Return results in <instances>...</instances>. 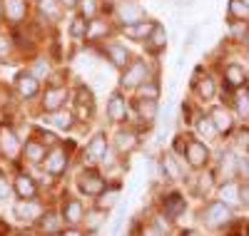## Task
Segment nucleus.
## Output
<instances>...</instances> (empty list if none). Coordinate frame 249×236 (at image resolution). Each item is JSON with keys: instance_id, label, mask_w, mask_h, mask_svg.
Returning a JSON list of instances; mask_svg holds the SVG:
<instances>
[{"instance_id": "nucleus-13", "label": "nucleus", "mask_w": 249, "mask_h": 236, "mask_svg": "<svg viewBox=\"0 0 249 236\" xmlns=\"http://www.w3.org/2000/svg\"><path fill=\"white\" fill-rule=\"evenodd\" d=\"M60 217H62V221L70 224V226H77L80 221H85V209H82L80 199H65Z\"/></svg>"}, {"instance_id": "nucleus-41", "label": "nucleus", "mask_w": 249, "mask_h": 236, "mask_svg": "<svg viewBox=\"0 0 249 236\" xmlns=\"http://www.w3.org/2000/svg\"><path fill=\"white\" fill-rule=\"evenodd\" d=\"M48 72H50V67H48V62H43V60H37V62H35V67H33V75H35L37 80H43V77H48Z\"/></svg>"}, {"instance_id": "nucleus-6", "label": "nucleus", "mask_w": 249, "mask_h": 236, "mask_svg": "<svg viewBox=\"0 0 249 236\" xmlns=\"http://www.w3.org/2000/svg\"><path fill=\"white\" fill-rule=\"evenodd\" d=\"M184 159L192 169H202L207 162H210V149H207L204 142L199 139H190L187 137V147H184Z\"/></svg>"}, {"instance_id": "nucleus-53", "label": "nucleus", "mask_w": 249, "mask_h": 236, "mask_svg": "<svg viewBox=\"0 0 249 236\" xmlns=\"http://www.w3.org/2000/svg\"><path fill=\"white\" fill-rule=\"evenodd\" d=\"M37 3H40V0H37Z\"/></svg>"}, {"instance_id": "nucleus-42", "label": "nucleus", "mask_w": 249, "mask_h": 236, "mask_svg": "<svg viewBox=\"0 0 249 236\" xmlns=\"http://www.w3.org/2000/svg\"><path fill=\"white\" fill-rule=\"evenodd\" d=\"M199 30H202V25H195L190 33H187V40H184V50H190L195 42H197V37H199Z\"/></svg>"}, {"instance_id": "nucleus-49", "label": "nucleus", "mask_w": 249, "mask_h": 236, "mask_svg": "<svg viewBox=\"0 0 249 236\" xmlns=\"http://www.w3.org/2000/svg\"><path fill=\"white\" fill-rule=\"evenodd\" d=\"M60 236H80V231H77L75 226H70L68 231H60Z\"/></svg>"}, {"instance_id": "nucleus-17", "label": "nucleus", "mask_w": 249, "mask_h": 236, "mask_svg": "<svg viewBox=\"0 0 249 236\" xmlns=\"http://www.w3.org/2000/svg\"><path fill=\"white\" fill-rule=\"evenodd\" d=\"M107 117L112 122H117V124L127 119V102H124L122 92H112V97L107 102Z\"/></svg>"}, {"instance_id": "nucleus-26", "label": "nucleus", "mask_w": 249, "mask_h": 236, "mask_svg": "<svg viewBox=\"0 0 249 236\" xmlns=\"http://www.w3.org/2000/svg\"><path fill=\"white\" fill-rule=\"evenodd\" d=\"M23 154H25V159L28 162H33V164H37V162H45V144L43 142H25V147H23Z\"/></svg>"}, {"instance_id": "nucleus-35", "label": "nucleus", "mask_w": 249, "mask_h": 236, "mask_svg": "<svg viewBox=\"0 0 249 236\" xmlns=\"http://www.w3.org/2000/svg\"><path fill=\"white\" fill-rule=\"evenodd\" d=\"M230 17L239 20V23H247L249 20V3L247 0H230Z\"/></svg>"}, {"instance_id": "nucleus-9", "label": "nucleus", "mask_w": 249, "mask_h": 236, "mask_svg": "<svg viewBox=\"0 0 249 236\" xmlns=\"http://www.w3.org/2000/svg\"><path fill=\"white\" fill-rule=\"evenodd\" d=\"M105 57H107L110 65L117 67V70H124L130 65V60H132L130 50L124 45H120V42H110V45H105Z\"/></svg>"}, {"instance_id": "nucleus-11", "label": "nucleus", "mask_w": 249, "mask_h": 236, "mask_svg": "<svg viewBox=\"0 0 249 236\" xmlns=\"http://www.w3.org/2000/svg\"><path fill=\"white\" fill-rule=\"evenodd\" d=\"M0 10H3V17L8 23H23L28 15V0H3Z\"/></svg>"}, {"instance_id": "nucleus-27", "label": "nucleus", "mask_w": 249, "mask_h": 236, "mask_svg": "<svg viewBox=\"0 0 249 236\" xmlns=\"http://www.w3.org/2000/svg\"><path fill=\"white\" fill-rule=\"evenodd\" d=\"M184 209H187V202H184L182 194H170L164 199V214H167L170 219H177Z\"/></svg>"}, {"instance_id": "nucleus-46", "label": "nucleus", "mask_w": 249, "mask_h": 236, "mask_svg": "<svg viewBox=\"0 0 249 236\" xmlns=\"http://www.w3.org/2000/svg\"><path fill=\"white\" fill-rule=\"evenodd\" d=\"M8 194H10V184H8L3 177H0V199H5Z\"/></svg>"}, {"instance_id": "nucleus-7", "label": "nucleus", "mask_w": 249, "mask_h": 236, "mask_svg": "<svg viewBox=\"0 0 249 236\" xmlns=\"http://www.w3.org/2000/svg\"><path fill=\"white\" fill-rule=\"evenodd\" d=\"M68 152L62 147H53L50 152L45 154V171L48 174H53V177H60V174H65V169H68Z\"/></svg>"}, {"instance_id": "nucleus-40", "label": "nucleus", "mask_w": 249, "mask_h": 236, "mask_svg": "<svg viewBox=\"0 0 249 236\" xmlns=\"http://www.w3.org/2000/svg\"><path fill=\"white\" fill-rule=\"evenodd\" d=\"M105 214H107V211H102V209H95V211H90V214H88V219H85L88 229H90V231H95V229L102 224V219H105Z\"/></svg>"}, {"instance_id": "nucleus-38", "label": "nucleus", "mask_w": 249, "mask_h": 236, "mask_svg": "<svg viewBox=\"0 0 249 236\" xmlns=\"http://www.w3.org/2000/svg\"><path fill=\"white\" fill-rule=\"evenodd\" d=\"M234 110L242 122H249V92H239L234 97Z\"/></svg>"}, {"instance_id": "nucleus-19", "label": "nucleus", "mask_w": 249, "mask_h": 236, "mask_svg": "<svg viewBox=\"0 0 249 236\" xmlns=\"http://www.w3.org/2000/svg\"><path fill=\"white\" fill-rule=\"evenodd\" d=\"M144 48H147V52H152V55H157L160 50L167 48V33H164V28H162L160 23L152 28L150 37L144 40Z\"/></svg>"}, {"instance_id": "nucleus-14", "label": "nucleus", "mask_w": 249, "mask_h": 236, "mask_svg": "<svg viewBox=\"0 0 249 236\" xmlns=\"http://www.w3.org/2000/svg\"><path fill=\"white\" fill-rule=\"evenodd\" d=\"M65 100H68V87H48L45 95H43L45 112H57V110H62Z\"/></svg>"}, {"instance_id": "nucleus-44", "label": "nucleus", "mask_w": 249, "mask_h": 236, "mask_svg": "<svg viewBox=\"0 0 249 236\" xmlns=\"http://www.w3.org/2000/svg\"><path fill=\"white\" fill-rule=\"evenodd\" d=\"M10 50H13V42H10V37H8V35H0V57H5Z\"/></svg>"}, {"instance_id": "nucleus-24", "label": "nucleus", "mask_w": 249, "mask_h": 236, "mask_svg": "<svg viewBox=\"0 0 249 236\" xmlns=\"http://www.w3.org/2000/svg\"><path fill=\"white\" fill-rule=\"evenodd\" d=\"M195 92H197L199 100H214L217 84H214V80H212L210 75H207V77H197V80H195Z\"/></svg>"}, {"instance_id": "nucleus-4", "label": "nucleus", "mask_w": 249, "mask_h": 236, "mask_svg": "<svg viewBox=\"0 0 249 236\" xmlns=\"http://www.w3.org/2000/svg\"><path fill=\"white\" fill-rule=\"evenodd\" d=\"M115 10H117V20H120V25H122V28L147 20V17H144V8L137 3V0H120Z\"/></svg>"}, {"instance_id": "nucleus-3", "label": "nucleus", "mask_w": 249, "mask_h": 236, "mask_svg": "<svg viewBox=\"0 0 249 236\" xmlns=\"http://www.w3.org/2000/svg\"><path fill=\"white\" fill-rule=\"evenodd\" d=\"M202 221L210 226V229H222L224 224L232 221V209L227 206V204H222V202H212V204L204 206Z\"/></svg>"}, {"instance_id": "nucleus-28", "label": "nucleus", "mask_w": 249, "mask_h": 236, "mask_svg": "<svg viewBox=\"0 0 249 236\" xmlns=\"http://www.w3.org/2000/svg\"><path fill=\"white\" fill-rule=\"evenodd\" d=\"M37 229L43 231V234H60L62 229V217H57V214H45V217H40L37 221Z\"/></svg>"}, {"instance_id": "nucleus-5", "label": "nucleus", "mask_w": 249, "mask_h": 236, "mask_svg": "<svg viewBox=\"0 0 249 236\" xmlns=\"http://www.w3.org/2000/svg\"><path fill=\"white\" fill-rule=\"evenodd\" d=\"M95 115V97L88 87H77L75 90V119L80 122H90Z\"/></svg>"}, {"instance_id": "nucleus-48", "label": "nucleus", "mask_w": 249, "mask_h": 236, "mask_svg": "<svg viewBox=\"0 0 249 236\" xmlns=\"http://www.w3.org/2000/svg\"><path fill=\"white\" fill-rule=\"evenodd\" d=\"M239 171H242V174H244V179H249V162L239 159Z\"/></svg>"}, {"instance_id": "nucleus-31", "label": "nucleus", "mask_w": 249, "mask_h": 236, "mask_svg": "<svg viewBox=\"0 0 249 236\" xmlns=\"http://www.w3.org/2000/svg\"><path fill=\"white\" fill-rule=\"evenodd\" d=\"M160 90H162L160 82H157L155 77H150V80H144L135 92H137V97H142V100H160Z\"/></svg>"}, {"instance_id": "nucleus-23", "label": "nucleus", "mask_w": 249, "mask_h": 236, "mask_svg": "<svg viewBox=\"0 0 249 236\" xmlns=\"http://www.w3.org/2000/svg\"><path fill=\"white\" fill-rule=\"evenodd\" d=\"M157 110H160L157 100H142V97H137V115H140V119L144 124H152L157 119Z\"/></svg>"}, {"instance_id": "nucleus-2", "label": "nucleus", "mask_w": 249, "mask_h": 236, "mask_svg": "<svg viewBox=\"0 0 249 236\" xmlns=\"http://www.w3.org/2000/svg\"><path fill=\"white\" fill-rule=\"evenodd\" d=\"M77 186H80L82 194L100 197L102 191L107 189V182H105V177H102L97 169H82L80 174H77Z\"/></svg>"}, {"instance_id": "nucleus-50", "label": "nucleus", "mask_w": 249, "mask_h": 236, "mask_svg": "<svg viewBox=\"0 0 249 236\" xmlns=\"http://www.w3.org/2000/svg\"><path fill=\"white\" fill-rule=\"evenodd\" d=\"M57 3H60L62 8H72V5H77V0H57Z\"/></svg>"}, {"instance_id": "nucleus-52", "label": "nucleus", "mask_w": 249, "mask_h": 236, "mask_svg": "<svg viewBox=\"0 0 249 236\" xmlns=\"http://www.w3.org/2000/svg\"><path fill=\"white\" fill-rule=\"evenodd\" d=\"M247 45H249V37H247Z\"/></svg>"}, {"instance_id": "nucleus-30", "label": "nucleus", "mask_w": 249, "mask_h": 236, "mask_svg": "<svg viewBox=\"0 0 249 236\" xmlns=\"http://www.w3.org/2000/svg\"><path fill=\"white\" fill-rule=\"evenodd\" d=\"M219 199H222V204H227V206H237V204H239V186H237L234 182L222 184V186H219Z\"/></svg>"}, {"instance_id": "nucleus-15", "label": "nucleus", "mask_w": 249, "mask_h": 236, "mask_svg": "<svg viewBox=\"0 0 249 236\" xmlns=\"http://www.w3.org/2000/svg\"><path fill=\"white\" fill-rule=\"evenodd\" d=\"M137 135L132 132V130H120L117 135H115V139H112V147H115V152L117 154H130V152H135L137 149Z\"/></svg>"}, {"instance_id": "nucleus-33", "label": "nucleus", "mask_w": 249, "mask_h": 236, "mask_svg": "<svg viewBox=\"0 0 249 236\" xmlns=\"http://www.w3.org/2000/svg\"><path fill=\"white\" fill-rule=\"evenodd\" d=\"M77 15L85 20H95L100 15V0H77Z\"/></svg>"}, {"instance_id": "nucleus-45", "label": "nucleus", "mask_w": 249, "mask_h": 236, "mask_svg": "<svg viewBox=\"0 0 249 236\" xmlns=\"http://www.w3.org/2000/svg\"><path fill=\"white\" fill-rule=\"evenodd\" d=\"M239 202L249 209V182H244V184L239 186Z\"/></svg>"}, {"instance_id": "nucleus-25", "label": "nucleus", "mask_w": 249, "mask_h": 236, "mask_svg": "<svg viewBox=\"0 0 249 236\" xmlns=\"http://www.w3.org/2000/svg\"><path fill=\"white\" fill-rule=\"evenodd\" d=\"M224 80L230 87H242V84L247 82V75H244V67L237 65V62H232V65L224 67Z\"/></svg>"}, {"instance_id": "nucleus-12", "label": "nucleus", "mask_w": 249, "mask_h": 236, "mask_svg": "<svg viewBox=\"0 0 249 236\" xmlns=\"http://www.w3.org/2000/svg\"><path fill=\"white\" fill-rule=\"evenodd\" d=\"M107 137H105V132H97L92 139H90V144L85 147V154L92 159V162H102L105 164V159H107Z\"/></svg>"}, {"instance_id": "nucleus-39", "label": "nucleus", "mask_w": 249, "mask_h": 236, "mask_svg": "<svg viewBox=\"0 0 249 236\" xmlns=\"http://www.w3.org/2000/svg\"><path fill=\"white\" fill-rule=\"evenodd\" d=\"M55 117H53V124L57 127V130H65V132H70L72 130V115L70 112H62V110H57V112H53Z\"/></svg>"}, {"instance_id": "nucleus-37", "label": "nucleus", "mask_w": 249, "mask_h": 236, "mask_svg": "<svg viewBox=\"0 0 249 236\" xmlns=\"http://www.w3.org/2000/svg\"><path fill=\"white\" fill-rule=\"evenodd\" d=\"M117 199H120V191H117V189H105V191L97 197V209L107 211V209H112V206L117 204Z\"/></svg>"}, {"instance_id": "nucleus-21", "label": "nucleus", "mask_w": 249, "mask_h": 236, "mask_svg": "<svg viewBox=\"0 0 249 236\" xmlns=\"http://www.w3.org/2000/svg\"><path fill=\"white\" fill-rule=\"evenodd\" d=\"M15 217L20 221H33V219H40V206L35 204V199H20L15 204Z\"/></svg>"}, {"instance_id": "nucleus-8", "label": "nucleus", "mask_w": 249, "mask_h": 236, "mask_svg": "<svg viewBox=\"0 0 249 236\" xmlns=\"http://www.w3.org/2000/svg\"><path fill=\"white\" fill-rule=\"evenodd\" d=\"M20 152H23V147H20V137L10 130V127L0 124V154L8 157V159H13V157H18Z\"/></svg>"}, {"instance_id": "nucleus-22", "label": "nucleus", "mask_w": 249, "mask_h": 236, "mask_svg": "<svg viewBox=\"0 0 249 236\" xmlns=\"http://www.w3.org/2000/svg\"><path fill=\"white\" fill-rule=\"evenodd\" d=\"M160 167H162V177L164 179H170V182H179L182 179V167H179V159L175 154H164Z\"/></svg>"}, {"instance_id": "nucleus-18", "label": "nucleus", "mask_w": 249, "mask_h": 236, "mask_svg": "<svg viewBox=\"0 0 249 236\" xmlns=\"http://www.w3.org/2000/svg\"><path fill=\"white\" fill-rule=\"evenodd\" d=\"M210 117H212V122H214V127H217L219 135H230V132H232L234 119H232V112L227 110V107H214Z\"/></svg>"}, {"instance_id": "nucleus-43", "label": "nucleus", "mask_w": 249, "mask_h": 236, "mask_svg": "<svg viewBox=\"0 0 249 236\" xmlns=\"http://www.w3.org/2000/svg\"><path fill=\"white\" fill-rule=\"evenodd\" d=\"M212 189V177L210 174H204V177H199V184H197V194L202 197V194H207V191Z\"/></svg>"}, {"instance_id": "nucleus-32", "label": "nucleus", "mask_w": 249, "mask_h": 236, "mask_svg": "<svg viewBox=\"0 0 249 236\" xmlns=\"http://www.w3.org/2000/svg\"><path fill=\"white\" fill-rule=\"evenodd\" d=\"M195 130H197V135H199L202 139H214V137L219 135L217 127H214V122H212V117H197Z\"/></svg>"}, {"instance_id": "nucleus-1", "label": "nucleus", "mask_w": 249, "mask_h": 236, "mask_svg": "<svg viewBox=\"0 0 249 236\" xmlns=\"http://www.w3.org/2000/svg\"><path fill=\"white\" fill-rule=\"evenodd\" d=\"M150 65L144 62L142 57L137 60H130V65L122 70L120 75V90H137L144 80H150Z\"/></svg>"}, {"instance_id": "nucleus-29", "label": "nucleus", "mask_w": 249, "mask_h": 236, "mask_svg": "<svg viewBox=\"0 0 249 236\" xmlns=\"http://www.w3.org/2000/svg\"><path fill=\"white\" fill-rule=\"evenodd\" d=\"M219 169H222V174H224L227 179H232V177L239 174V159H237L232 152H224L222 159H219Z\"/></svg>"}, {"instance_id": "nucleus-47", "label": "nucleus", "mask_w": 249, "mask_h": 236, "mask_svg": "<svg viewBox=\"0 0 249 236\" xmlns=\"http://www.w3.org/2000/svg\"><path fill=\"white\" fill-rule=\"evenodd\" d=\"M140 236H162V234H160L155 226H144V229L140 231Z\"/></svg>"}, {"instance_id": "nucleus-10", "label": "nucleus", "mask_w": 249, "mask_h": 236, "mask_svg": "<svg viewBox=\"0 0 249 236\" xmlns=\"http://www.w3.org/2000/svg\"><path fill=\"white\" fill-rule=\"evenodd\" d=\"M15 90L20 92V97H25V100H30V97H35L37 92H40V80L33 75V72H18L15 75Z\"/></svg>"}, {"instance_id": "nucleus-16", "label": "nucleus", "mask_w": 249, "mask_h": 236, "mask_svg": "<svg viewBox=\"0 0 249 236\" xmlns=\"http://www.w3.org/2000/svg\"><path fill=\"white\" fill-rule=\"evenodd\" d=\"M13 191L18 194V199H37V184H35L33 177H28V174H18V177H15Z\"/></svg>"}, {"instance_id": "nucleus-34", "label": "nucleus", "mask_w": 249, "mask_h": 236, "mask_svg": "<svg viewBox=\"0 0 249 236\" xmlns=\"http://www.w3.org/2000/svg\"><path fill=\"white\" fill-rule=\"evenodd\" d=\"M40 13L45 15V20L57 23V20L62 17V5L57 3V0H40Z\"/></svg>"}, {"instance_id": "nucleus-20", "label": "nucleus", "mask_w": 249, "mask_h": 236, "mask_svg": "<svg viewBox=\"0 0 249 236\" xmlns=\"http://www.w3.org/2000/svg\"><path fill=\"white\" fill-rule=\"evenodd\" d=\"M157 23L155 20H142V23H135V25H127V28H122L124 30V35H127L130 40H137V42H144L150 37V33H152V28H155Z\"/></svg>"}, {"instance_id": "nucleus-36", "label": "nucleus", "mask_w": 249, "mask_h": 236, "mask_svg": "<svg viewBox=\"0 0 249 236\" xmlns=\"http://www.w3.org/2000/svg\"><path fill=\"white\" fill-rule=\"evenodd\" d=\"M88 33H90V20L80 17V15L72 17V23H70V35H72L75 40H85Z\"/></svg>"}, {"instance_id": "nucleus-51", "label": "nucleus", "mask_w": 249, "mask_h": 236, "mask_svg": "<svg viewBox=\"0 0 249 236\" xmlns=\"http://www.w3.org/2000/svg\"><path fill=\"white\" fill-rule=\"evenodd\" d=\"M179 236H199V234H197V231H182Z\"/></svg>"}]
</instances>
